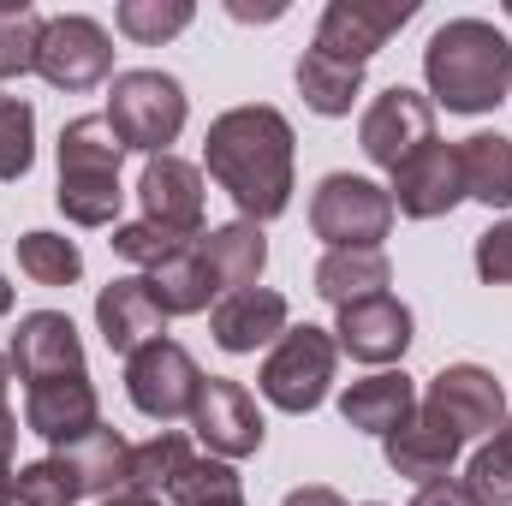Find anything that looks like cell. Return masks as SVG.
<instances>
[{"label":"cell","mask_w":512,"mask_h":506,"mask_svg":"<svg viewBox=\"0 0 512 506\" xmlns=\"http://www.w3.org/2000/svg\"><path fill=\"white\" fill-rule=\"evenodd\" d=\"M292 161H298V137L292 120L268 102L227 108L209 137H203V167L209 179L233 197L239 221H280L292 209Z\"/></svg>","instance_id":"1"},{"label":"cell","mask_w":512,"mask_h":506,"mask_svg":"<svg viewBox=\"0 0 512 506\" xmlns=\"http://www.w3.org/2000/svg\"><path fill=\"white\" fill-rule=\"evenodd\" d=\"M72 471H78V483H84V495H120L126 489V459H131V441L120 429H108V423H96L90 435H78V441H66V447H54Z\"/></svg>","instance_id":"24"},{"label":"cell","mask_w":512,"mask_h":506,"mask_svg":"<svg viewBox=\"0 0 512 506\" xmlns=\"http://www.w3.org/2000/svg\"><path fill=\"white\" fill-rule=\"evenodd\" d=\"M12 358L0 352V459L12 465V453H18V411H12Z\"/></svg>","instance_id":"37"},{"label":"cell","mask_w":512,"mask_h":506,"mask_svg":"<svg viewBox=\"0 0 512 506\" xmlns=\"http://www.w3.org/2000/svg\"><path fill=\"white\" fill-rule=\"evenodd\" d=\"M191 429L197 441L209 447V459H251L268 435L262 411H256L251 387L233 376H203V393H197V411H191Z\"/></svg>","instance_id":"12"},{"label":"cell","mask_w":512,"mask_h":506,"mask_svg":"<svg viewBox=\"0 0 512 506\" xmlns=\"http://www.w3.org/2000/svg\"><path fill=\"white\" fill-rule=\"evenodd\" d=\"M96 328H102L108 352H120V358H131L149 340H167V316H161L143 274H120L96 292Z\"/></svg>","instance_id":"18"},{"label":"cell","mask_w":512,"mask_h":506,"mask_svg":"<svg viewBox=\"0 0 512 506\" xmlns=\"http://www.w3.org/2000/svg\"><path fill=\"white\" fill-rule=\"evenodd\" d=\"M227 12H233V18H262V24H268V18H280L286 6H239V0H233Z\"/></svg>","instance_id":"40"},{"label":"cell","mask_w":512,"mask_h":506,"mask_svg":"<svg viewBox=\"0 0 512 506\" xmlns=\"http://www.w3.org/2000/svg\"><path fill=\"white\" fill-rule=\"evenodd\" d=\"M102 506H167V501H155V495H131V489H120V495H108Z\"/></svg>","instance_id":"41"},{"label":"cell","mask_w":512,"mask_h":506,"mask_svg":"<svg viewBox=\"0 0 512 506\" xmlns=\"http://www.w3.org/2000/svg\"><path fill=\"white\" fill-rule=\"evenodd\" d=\"M185 84L173 72H155V66H137V72H114L108 84V126L120 131L126 155H173L167 143H179L185 131Z\"/></svg>","instance_id":"4"},{"label":"cell","mask_w":512,"mask_h":506,"mask_svg":"<svg viewBox=\"0 0 512 506\" xmlns=\"http://www.w3.org/2000/svg\"><path fill=\"white\" fill-rule=\"evenodd\" d=\"M191 18H197L191 0H120V12H114V24L126 30L137 48H161V42H173L179 30H191Z\"/></svg>","instance_id":"29"},{"label":"cell","mask_w":512,"mask_h":506,"mask_svg":"<svg viewBox=\"0 0 512 506\" xmlns=\"http://www.w3.org/2000/svg\"><path fill=\"white\" fill-rule=\"evenodd\" d=\"M120 161L126 143L108 126V114H78L60 131V215L72 227H120Z\"/></svg>","instance_id":"3"},{"label":"cell","mask_w":512,"mask_h":506,"mask_svg":"<svg viewBox=\"0 0 512 506\" xmlns=\"http://www.w3.org/2000/svg\"><path fill=\"white\" fill-rule=\"evenodd\" d=\"M334 364H340L334 328L298 322V328H286V334L268 346L256 387H262V399H268L274 411L304 417V411H316V405L328 399V387H334Z\"/></svg>","instance_id":"5"},{"label":"cell","mask_w":512,"mask_h":506,"mask_svg":"<svg viewBox=\"0 0 512 506\" xmlns=\"http://www.w3.org/2000/svg\"><path fill=\"white\" fill-rule=\"evenodd\" d=\"M191 506H245V489H227V495H209V501H191Z\"/></svg>","instance_id":"43"},{"label":"cell","mask_w":512,"mask_h":506,"mask_svg":"<svg viewBox=\"0 0 512 506\" xmlns=\"http://www.w3.org/2000/svg\"><path fill=\"white\" fill-rule=\"evenodd\" d=\"M197 453H191V441L179 435V429H161V435H149V441H137L126 459V489L131 495H155V501H167V489H173V477L191 465Z\"/></svg>","instance_id":"28"},{"label":"cell","mask_w":512,"mask_h":506,"mask_svg":"<svg viewBox=\"0 0 512 506\" xmlns=\"http://www.w3.org/2000/svg\"><path fill=\"white\" fill-rule=\"evenodd\" d=\"M102 423V399L90 376H54V381H30L24 387V429L66 447L78 435H90Z\"/></svg>","instance_id":"17"},{"label":"cell","mask_w":512,"mask_h":506,"mask_svg":"<svg viewBox=\"0 0 512 506\" xmlns=\"http://www.w3.org/2000/svg\"><path fill=\"white\" fill-rule=\"evenodd\" d=\"M12 495H18V506H78L84 501V483H78V471L60 453H48V459L18 465Z\"/></svg>","instance_id":"31"},{"label":"cell","mask_w":512,"mask_h":506,"mask_svg":"<svg viewBox=\"0 0 512 506\" xmlns=\"http://www.w3.org/2000/svg\"><path fill=\"white\" fill-rule=\"evenodd\" d=\"M411 411H417V381L405 376V370H376V376L352 381V387L340 393V417H346L352 429L376 435V441H387Z\"/></svg>","instance_id":"21"},{"label":"cell","mask_w":512,"mask_h":506,"mask_svg":"<svg viewBox=\"0 0 512 506\" xmlns=\"http://www.w3.org/2000/svg\"><path fill=\"white\" fill-rule=\"evenodd\" d=\"M387 280H393L387 251H328L316 262V292H322L334 310L364 304V298H382Z\"/></svg>","instance_id":"25"},{"label":"cell","mask_w":512,"mask_h":506,"mask_svg":"<svg viewBox=\"0 0 512 506\" xmlns=\"http://www.w3.org/2000/svg\"><path fill=\"white\" fill-rule=\"evenodd\" d=\"M280 506H346V501H340V489H328V483H304V489H292Z\"/></svg>","instance_id":"39"},{"label":"cell","mask_w":512,"mask_h":506,"mask_svg":"<svg viewBox=\"0 0 512 506\" xmlns=\"http://www.w3.org/2000/svg\"><path fill=\"white\" fill-rule=\"evenodd\" d=\"M429 102L447 114H489L512 96V42L489 18H447L423 48Z\"/></svg>","instance_id":"2"},{"label":"cell","mask_w":512,"mask_h":506,"mask_svg":"<svg viewBox=\"0 0 512 506\" xmlns=\"http://www.w3.org/2000/svg\"><path fill=\"white\" fill-rule=\"evenodd\" d=\"M298 96H304L310 114L340 120V114H352V102L364 96V66H346V60H328V54L304 48V54H298Z\"/></svg>","instance_id":"27"},{"label":"cell","mask_w":512,"mask_h":506,"mask_svg":"<svg viewBox=\"0 0 512 506\" xmlns=\"http://www.w3.org/2000/svg\"><path fill=\"white\" fill-rule=\"evenodd\" d=\"M143 280H149L161 316H203V310H215V298H221V280H215L203 245H179L167 262H155Z\"/></svg>","instance_id":"22"},{"label":"cell","mask_w":512,"mask_h":506,"mask_svg":"<svg viewBox=\"0 0 512 506\" xmlns=\"http://www.w3.org/2000/svg\"><path fill=\"white\" fill-rule=\"evenodd\" d=\"M459 435L441 423V417H429L423 405L393 429L382 441V453H387V465H393V477H405V483H441V477H453V459H459Z\"/></svg>","instance_id":"20"},{"label":"cell","mask_w":512,"mask_h":506,"mask_svg":"<svg viewBox=\"0 0 512 506\" xmlns=\"http://www.w3.org/2000/svg\"><path fill=\"white\" fill-rule=\"evenodd\" d=\"M6 358H12V376L24 381V387L30 381H54V376H90L84 340H78V328H72L66 310H30V316H18V334H12Z\"/></svg>","instance_id":"15"},{"label":"cell","mask_w":512,"mask_h":506,"mask_svg":"<svg viewBox=\"0 0 512 506\" xmlns=\"http://www.w3.org/2000/svg\"><path fill=\"white\" fill-rule=\"evenodd\" d=\"M459 179H465V197L483 203V209H507L512 203V137L501 131H477L459 143Z\"/></svg>","instance_id":"26"},{"label":"cell","mask_w":512,"mask_h":506,"mask_svg":"<svg viewBox=\"0 0 512 506\" xmlns=\"http://www.w3.org/2000/svg\"><path fill=\"white\" fill-rule=\"evenodd\" d=\"M411 18H417V0H328L310 48L346 66H370L387 48V36L405 30Z\"/></svg>","instance_id":"9"},{"label":"cell","mask_w":512,"mask_h":506,"mask_svg":"<svg viewBox=\"0 0 512 506\" xmlns=\"http://www.w3.org/2000/svg\"><path fill=\"white\" fill-rule=\"evenodd\" d=\"M334 346L370 370H387L411 352V310L382 292V298H364V304H346L340 322H334Z\"/></svg>","instance_id":"16"},{"label":"cell","mask_w":512,"mask_h":506,"mask_svg":"<svg viewBox=\"0 0 512 506\" xmlns=\"http://www.w3.org/2000/svg\"><path fill=\"white\" fill-rule=\"evenodd\" d=\"M411 506H483V501L471 495V483H465V477H441V483H423Z\"/></svg>","instance_id":"38"},{"label":"cell","mask_w":512,"mask_h":506,"mask_svg":"<svg viewBox=\"0 0 512 506\" xmlns=\"http://www.w3.org/2000/svg\"><path fill=\"white\" fill-rule=\"evenodd\" d=\"M358 143H364V155H370L376 167H387V173L405 167L423 143H435V102H429L423 90L393 84V90H382V96L364 108Z\"/></svg>","instance_id":"11"},{"label":"cell","mask_w":512,"mask_h":506,"mask_svg":"<svg viewBox=\"0 0 512 506\" xmlns=\"http://www.w3.org/2000/svg\"><path fill=\"white\" fill-rule=\"evenodd\" d=\"M36 161V108L24 96H6L0 90V185L6 179H24Z\"/></svg>","instance_id":"34"},{"label":"cell","mask_w":512,"mask_h":506,"mask_svg":"<svg viewBox=\"0 0 512 506\" xmlns=\"http://www.w3.org/2000/svg\"><path fill=\"white\" fill-rule=\"evenodd\" d=\"M507 18H512V0H507Z\"/></svg>","instance_id":"45"},{"label":"cell","mask_w":512,"mask_h":506,"mask_svg":"<svg viewBox=\"0 0 512 506\" xmlns=\"http://www.w3.org/2000/svg\"><path fill=\"white\" fill-rule=\"evenodd\" d=\"M370 506H382V501H370Z\"/></svg>","instance_id":"46"},{"label":"cell","mask_w":512,"mask_h":506,"mask_svg":"<svg viewBox=\"0 0 512 506\" xmlns=\"http://www.w3.org/2000/svg\"><path fill=\"white\" fill-rule=\"evenodd\" d=\"M42 12L30 0H0V84L36 72V48H42Z\"/></svg>","instance_id":"30"},{"label":"cell","mask_w":512,"mask_h":506,"mask_svg":"<svg viewBox=\"0 0 512 506\" xmlns=\"http://www.w3.org/2000/svg\"><path fill=\"white\" fill-rule=\"evenodd\" d=\"M108 245L126 256V262H137V268H155V262H167V256L179 251L185 239H173V233H161V227H149V221H120Z\"/></svg>","instance_id":"35"},{"label":"cell","mask_w":512,"mask_h":506,"mask_svg":"<svg viewBox=\"0 0 512 506\" xmlns=\"http://www.w3.org/2000/svg\"><path fill=\"white\" fill-rule=\"evenodd\" d=\"M18 268L36 280V286H72L84 274V251L60 233H24L18 239Z\"/></svg>","instance_id":"33"},{"label":"cell","mask_w":512,"mask_h":506,"mask_svg":"<svg viewBox=\"0 0 512 506\" xmlns=\"http://www.w3.org/2000/svg\"><path fill=\"white\" fill-rule=\"evenodd\" d=\"M137 203H143V221L197 245L203 239V167L179 161V155H155L143 161V179H137Z\"/></svg>","instance_id":"13"},{"label":"cell","mask_w":512,"mask_h":506,"mask_svg":"<svg viewBox=\"0 0 512 506\" xmlns=\"http://www.w3.org/2000/svg\"><path fill=\"white\" fill-rule=\"evenodd\" d=\"M126 393L131 405L155 423H179L197 411V393H203V370L197 358L179 346V340H149L126 358Z\"/></svg>","instance_id":"8"},{"label":"cell","mask_w":512,"mask_h":506,"mask_svg":"<svg viewBox=\"0 0 512 506\" xmlns=\"http://www.w3.org/2000/svg\"><path fill=\"white\" fill-rule=\"evenodd\" d=\"M12 477H18V471L0 459V506H18V495H12Z\"/></svg>","instance_id":"42"},{"label":"cell","mask_w":512,"mask_h":506,"mask_svg":"<svg viewBox=\"0 0 512 506\" xmlns=\"http://www.w3.org/2000/svg\"><path fill=\"white\" fill-rule=\"evenodd\" d=\"M477 274L489 286H512V221H495L489 233H477Z\"/></svg>","instance_id":"36"},{"label":"cell","mask_w":512,"mask_h":506,"mask_svg":"<svg viewBox=\"0 0 512 506\" xmlns=\"http://www.w3.org/2000/svg\"><path fill=\"white\" fill-rule=\"evenodd\" d=\"M393 215L405 221H441L465 203V179H459V149L453 143H423L405 167H393Z\"/></svg>","instance_id":"14"},{"label":"cell","mask_w":512,"mask_h":506,"mask_svg":"<svg viewBox=\"0 0 512 506\" xmlns=\"http://www.w3.org/2000/svg\"><path fill=\"white\" fill-rule=\"evenodd\" d=\"M310 233L328 251H382L393 233V197L364 173H328L310 197Z\"/></svg>","instance_id":"6"},{"label":"cell","mask_w":512,"mask_h":506,"mask_svg":"<svg viewBox=\"0 0 512 506\" xmlns=\"http://www.w3.org/2000/svg\"><path fill=\"white\" fill-rule=\"evenodd\" d=\"M465 483H471V495L483 506H512V411H507V423L471 453Z\"/></svg>","instance_id":"32"},{"label":"cell","mask_w":512,"mask_h":506,"mask_svg":"<svg viewBox=\"0 0 512 506\" xmlns=\"http://www.w3.org/2000/svg\"><path fill=\"white\" fill-rule=\"evenodd\" d=\"M0 316H12V286H6V274H0Z\"/></svg>","instance_id":"44"},{"label":"cell","mask_w":512,"mask_h":506,"mask_svg":"<svg viewBox=\"0 0 512 506\" xmlns=\"http://www.w3.org/2000/svg\"><path fill=\"white\" fill-rule=\"evenodd\" d=\"M429 417H441L459 441L495 435L507 423V387L489 376L483 364H447L441 376H429V393L417 399Z\"/></svg>","instance_id":"10"},{"label":"cell","mask_w":512,"mask_h":506,"mask_svg":"<svg viewBox=\"0 0 512 506\" xmlns=\"http://www.w3.org/2000/svg\"><path fill=\"white\" fill-rule=\"evenodd\" d=\"M197 245H203L215 280H221V298L227 292H251L256 280H262V268H268V239H262L256 221H227V227L203 233Z\"/></svg>","instance_id":"23"},{"label":"cell","mask_w":512,"mask_h":506,"mask_svg":"<svg viewBox=\"0 0 512 506\" xmlns=\"http://www.w3.org/2000/svg\"><path fill=\"white\" fill-rule=\"evenodd\" d=\"M36 72L54 90H96L114 78V36L90 18V12H60L42 24V48H36Z\"/></svg>","instance_id":"7"},{"label":"cell","mask_w":512,"mask_h":506,"mask_svg":"<svg viewBox=\"0 0 512 506\" xmlns=\"http://www.w3.org/2000/svg\"><path fill=\"white\" fill-rule=\"evenodd\" d=\"M292 310H286V298L274 292V286H251V292H227V298H215V310H209V334H215V346L221 352H233V358H245L256 346H274L292 322H286Z\"/></svg>","instance_id":"19"}]
</instances>
